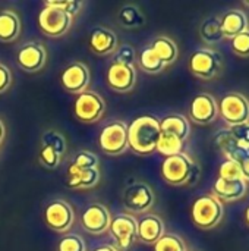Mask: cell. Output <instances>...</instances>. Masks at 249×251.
Returning <instances> with one entry per match:
<instances>
[{"mask_svg":"<svg viewBox=\"0 0 249 251\" xmlns=\"http://www.w3.org/2000/svg\"><path fill=\"white\" fill-rule=\"evenodd\" d=\"M160 134V121L144 115L128 126V144L136 154H151L157 149Z\"/></svg>","mask_w":249,"mask_h":251,"instance_id":"obj_1","label":"cell"},{"mask_svg":"<svg viewBox=\"0 0 249 251\" xmlns=\"http://www.w3.org/2000/svg\"><path fill=\"white\" fill-rule=\"evenodd\" d=\"M198 165L185 153H179L170 157H166L161 163V176L163 179L175 187L194 185L200 179Z\"/></svg>","mask_w":249,"mask_h":251,"instance_id":"obj_2","label":"cell"},{"mask_svg":"<svg viewBox=\"0 0 249 251\" xmlns=\"http://www.w3.org/2000/svg\"><path fill=\"white\" fill-rule=\"evenodd\" d=\"M225 215L223 203L213 194H205L198 197L191 207V216L194 224L201 229L216 228Z\"/></svg>","mask_w":249,"mask_h":251,"instance_id":"obj_3","label":"cell"},{"mask_svg":"<svg viewBox=\"0 0 249 251\" xmlns=\"http://www.w3.org/2000/svg\"><path fill=\"white\" fill-rule=\"evenodd\" d=\"M189 71L192 75L201 79H214L220 75L223 69L222 54L211 49H198L195 50L188 62Z\"/></svg>","mask_w":249,"mask_h":251,"instance_id":"obj_4","label":"cell"},{"mask_svg":"<svg viewBox=\"0 0 249 251\" xmlns=\"http://www.w3.org/2000/svg\"><path fill=\"white\" fill-rule=\"evenodd\" d=\"M217 107L220 118L229 126H236L249 122V100L241 93L225 94L220 99Z\"/></svg>","mask_w":249,"mask_h":251,"instance_id":"obj_5","label":"cell"},{"mask_svg":"<svg viewBox=\"0 0 249 251\" xmlns=\"http://www.w3.org/2000/svg\"><path fill=\"white\" fill-rule=\"evenodd\" d=\"M100 149L110 156L122 154L129 147L128 144V125L123 121H113L107 124L98 137Z\"/></svg>","mask_w":249,"mask_h":251,"instance_id":"obj_6","label":"cell"},{"mask_svg":"<svg viewBox=\"0 0 249 251\" xmlns=\"http://www.w3.org/2000/svg\"><path fill=\"white\" fill-rule=\"evenodd\" d=\"M73 24V16H70L63 9L54 6H44L38 13V26L40 29L50 37H60L69 31Z\"/></svg>","mask_w":249,"mask_h":251,"instance_id":"obj_7","label":"cell"},{"mask_svg":"<svg viewBox=\"0 0 249 251\" xmlns=\"http://www.w3.org/2000/svg\"><path fill=\"white\" fill-rule=\"evenodd\" d=\"M106 110L103 97L94 91H84L78 94L73 103V115L84 124H92L101 119Z\"/></svg>","mask_w":249,"mask_h":251,"instance_id":"obj_8","label":"cell"},{"mask_svg":"<svg viewBox=\"0 0 249 251\" xmlns=\"http://www.w3.org/2000/svg\"><path fill=\"white\" fill-rule=\"evenodd\" d=\"M109 231L117 246L122 250H128L138 238V221L128 213H120L112 219Z\"/></svg>","mask_w":249,"mask_h":251,"instance_id":"obj_9","label":"cell"},{"mask_svg":"<svg viewBox=\"0 0 249 251\" xmlns=\"http://www.w3.org/2000/svg\"><path fill=\"white\" fill-rule=\"evenodd\" d=\"M44 219L50 229L63 234L72 228L75 221V213L72 206L65 200H54L45 207Z\"/></svg>","mask_w":249,"mask_h":251,"instance_id":"obj_10","label":"cell"},{"mask_svg":"<svg viewBox=\"0 0 249 251\" xmlns=\"http://www.w3.org/2000/svg\"><path fill=\"white\" fill-rule=\"evenodd\" d=\"M156 196L153 188L145 182H135L129 185L123 193L125 207L135 213H144L153 207Z\"/></svg>","mask_w":249,"mask_h":251,"instance_id":"obj_11","label":"cell"},{"mask_svg":"<svg viewBox=\"0 0 249 251\" xmlns=\"http://www.w3.org/2000/svg\"><path fill=\"white\" fill-rule=\"evenodd\" d=\"M219 116V107L216 99L208 93L197 94L189 106V118L198 125H208Z\"/></svg>","mask_w":249,"mask_h":251,"instance_id":"obj_12","label":"cell"},{"mask_svg":"<svg viewBox=\"0 0 249 251\" xmlns=\"http://www.w3.org/2000/svg\"><path fill=\"white\" fill-rule=\"evenodd\" d=\"M90 69L85 63L75 62L69 65L60 75V82L63 88L72 94H81L87 91L90 84Z\"/></svg>","mask_w":249,"mask_h":251,"instance_id":"obj_13","label":"cell"},{"mask_svg":"<svg viewBox=\"0 0 249 251\" xmlns=\"http://www.w3.org/2000/svg\"><path fill=\"white\" fill-rule=\"evenodd\" d=\"M110 222L112 218L107 207L98 203L88 206L82 215V228L92 235H101L107 232Z\"/></svg>","mask_w":249,"mask_h":251,"instance_id":"obj_14","label":"cell"},{"mask_svg":"<svg viewBox=\"0 0 249 251\" xmlns=\"http://www.w3.org/2000/svg\"><path fill=\"white\" fill-rule=\"evenodd\" d=\"M136 82V71L134 65L112 63L107 71V84L119 93H128Z\"/></svg>","mask_w":249,"mask_h":251,"instance_id":"obj_15","label":"cell"},{"mask_svg":"<svg viewBox=\"0 0 249 251\" xmlns=\"http://www.w3.org/2000/svg\"><path fill=\"white\" fill-rule=\"evenodd\" d=\"M45 59H47L45 49L40 43L23 44L19 49L18 54H16L18 65L23 71H26V72H37V71H40L45 65Z\"/></svg>","mask_w":249,"mask_h":251,"instance_id":"obj_16","label":"cell"},{"mask_svg":"<svg viewBox=\"0 0 249 251\" xmlns=\"http://www.w3.org/2000/svg\"><path fill=\"white\" fill-rule=\"evenodd\" d=\"M214 197L220 201H238L245 197L248 191V184L245 179H223L217 178L213 187Z\"/></svg>","mask_w":249,"mask_h":251,"instance_id":"obj_17","label":"cell"},{"mask_svg":"<svg viewBox=\"0 0 249 251\" xmlns=\"http://www.w3.org/2000/svg\"><path fill=\"white\" fill-rule=\"evenodd\" d=\"M90 49L100 56L114 53V50L117 49V37L112 29L97 26L90 34Z\"/></svg>","mask_w":249,"mask_h":251,"instance_id":"obj_18","label":"cell"},{"mask_svg":"<svg viewBox=\"0 0 249 251\" xmlns=\"http://www.w3.org/2000/svg\"><path fill=\"white\" fill-rule=\"evenodd\" d=\"M164 235V224L156 215H145L138 221V238L145 244H156Z\"/></svg>","mask_w":249,"mask_h":251,"instance_id":"obj_19","label":"cell"},{"mask_svg":"<svg viewBox=\"0 0 249 251\" xmlns=\"http://www.w3.org/2000/svg\"><path fill=\"white\" fill-rule=\"evenodd\" d=\"M214 144L216 147L226 156L229 160L239 162L242 157L249 154L248 149H244L242 146L238 144V141L233 138L230 129H222L214 135Z\"/></svg>","mask_w":249,"mask_h":251,"instance_id":"obj_20","label":"cell"},{"mask_svg":"<svg viewBox=\"0 0 249 251\" xmlns=\"http://www.w3.org/2000/svg\"><path fill=\"white\" fill-rule=\"evenodd\" d=\"M220 24H222V31L225 38H233L236 35H239L241 32L248 29V16L245 15V12L239 10V9H230L227 10L222 18H220Z\"/></svg>","mask_w":249,"mask_h":251,"instance_id":"obj_21","label":"cell"},{"mask_svg":"<svg viewBox=\"0 0 249 251\" xmlns=\"http://www.w3.org/2000/svg\"><path fill=\"white\" fill-rule=\"evenodd\" d=\"M68 184L72 188H92L100 181V171L97 169H78L73 165L68 171Z\"/></svg>","mask_w":249,"mask_h":251,"instance_id":"obj_22","label":"cell"},{"mask_svg":"<svg viewBox=\"0 0 249 251\" xmlns=\"http://www.w3.org/2000/svg\"><path fill=\"white\" fill-rule=\"evenodd\" d=\"M160 131L164 134H170L185 141L189 137L191 125L189 121L183 115H169L160 122Z\"/></svg>","mask_w":249,"mask_h":251,"instance_id":"obj_23","label":"cell"},{"mask_svg":"<svg viewBox=\"0 0 249 251\" xmlns=\"http://www.w3.org/2000/svg\"><path fill=\"white\" fill-rule=\"evenodd\" d=\"M21 19L13 10L0 12V41L9 43L19 37Z\"/></svg>","mask_w":249,"mask_h":251,"instance_id":"obj_24","label":"cell"},{"mask_svg":"<svg viewBox=\"0 0 249 251\" xmlns=\"http://www.w3.org/2000/svg\"><path fill=\"white\" fill-rule=\"evenodd\" d=\"M150 47L154 50V53L161 59V62L166 66L167 65H172L178 59V56H179V50H178L176 43L172 38L166 37V35L157 37Z\"/></svg>","mask_w":249,"mask_h":251,"instance_id":"obj_25","label":"cell"},{"mask_svg":"<svg viewBox=\"0 0 249 251\" xmlns=\"http://www.w3.org/2000/svg\"><path fill=\"white\" fill-rule=\"evenodd\" d=\"M200 35L201 40L207 44H217L220 43L225 35L222 31V24H220V18L217 16H210L207 19L203 21V24L200 25Z\"/></svg>","mask_w":249,"mask_h":251,"instance_id":"obj_26","label":"cell"},{"mask_svg":"<svg viewBox=\"0 0 249 251\" xmlns=\"http://www.w3.org/2000/svg\"><path fill=\"white\" fill-rule=\"evenodd\" d=\"M182 149H183V141L182 140H179L175 135L161 132L160 138H158V143H157L156 151H158L160 154H163L166 157H170V156L182 153Z\"/></svg>","mask_w":249,"mask_h":251,"instance_id":"obj_27","label":"cell"},{"mask_svg":"<svg viewBox=\"0 0 249 251\" xmlns=\"http://www.w3.org/2000/svg\"><path fill=\"white\" fill-rule=\"evenodd\" d=\"M119 21L125 28H138V26L144 25L145 18L136 6L126 4L119 12Z\"/></svg>","mask_w":249,"mask_h":251,"instance_id":"obj_28","label":"cell"},{"mask_svg":"<svg viewBox=\"0 0 249 251\" xmlns=\"http://www.w3.org/2000/svg\"><path fill=\"white\" fill-rule=\"evenodd\" d=\"M139 66L147 74H158L166 68V65L161 62V59L154 53L151 47L144 49L142 53L139 54Z\"/></svg>","mask_w":249,"mask_h":251,"instance_id":"obj_29","label":"cell"},{"mask_svg":"<svg viewBox=\"0 0 249 251\" xmlns=\"http://www.w3.org/2000/svg\"><path fill=\"white\" fill-rule=\"evenodd\" d=\"M154 251H186V244L176 234H164L154 244Z\"/></svg>","mask_w":249,"mask_h":251,"instance_id":"obj_30","label":"cell"},{"mask_svg":"<svg viewBox=\"0 0 249 251\" xmlns=\"http://www.w3.org/2000/svg\"><path fill=\"white\" fill-rule=\"evenodd\" d=\"M41 143H43V146H47V147L53 149L60 157L66 153V140H65V137H63L60 132H57V131H53V129L45 131V132L43 134Z\"/></svg>","mask_w":249,"mask_h":251,"instance_id":"obj_31","label":"cell"},{"mask_svg":"<svg viewBox=\"0 0 249 251\" xmlns=\"http://www.w3.org/2000/svg\"><path fill=\"white\" fill-rule=\"evenodd\" d=\"M72 165L75 168H78V169H97V166H98V157L92 151L82 150V151H79L75 156Z\"/></svg>","mask_w":249,"mask_h":251,"instance_id":"obj_32","label":"cell"},{"mask_svg":"<svg viewBox=\"0 0 249 251\" xmlns=\"http://www.w3.org/2000/svg\"><path fill=\"white\" fill-rule=\"evenodd\" d=\"M232 51L239 57H249V29L230 40Z\"/></svg>","mask_w":249,"mask_h":251,"instance_id":"obj_33","label":"cell"},{"mask_svg":"<svg viewBox=\"0 0 249 251\" xmlns=\"http://www.w3.org/2000/svg\"><path fill=\"white\" fill-rule=\"evenodd\" d=\"M219 178H223V179H244L239 163L235 162V160L226 159L222 163L220 169H219Z\"/></svg>","mask_w":249,"mask_h":251,"instance_id":"obj_34","label":"cell"},{"mask_svg":"<svg viewBox=\"0 0 249 251\" xmlns=\"http://www.w3.org/2000/svg\"><path fill=\"white\" fill-rule=\"evenodd\" d=\"M38 159L41 162V165L47 169H56L60 163V156L50 147L47 146H41V150H40V154H38Z\"/></svg>","mask_w":249,"mask_h":251,"instance_id":"obj_35","label":"cell"},{"mask_svg":"<svg viewBox=\"0 0 249 251\" xmlns=\"http://www.w3.org/2000/svg\"><path fill=\"white\" fill-rule=\"evenodd\" d=\"M57 251H85V243L79 235H65L59 243Z\"/></svg>","mask_w":249,"mask_h":251,"instance_id":"obj_36","label":"cell"},{"mask_svg":"<svg viewBox=\"0 0 249 251\" xmlns=\"http://www.w3.org/2000/svg\"><path fill=\"white\" fill-rule=\"evenodd\" d=\"M135 60V49L129 44H123L114 50V62L120 65H134Z\"/></svg>","mask_w":249,"mask_h":251,"instance_id":"obj_37","label":"cell"},{"mask_svg":"<svg viewBox=\"0 0 249 251\" xmlns=\"http://www.w3.org/2000/svg\"><path fill=\"white\" fill-rule=\"evenodd\" d=\"M44 4L47 6H54V7H59V9H63L65 12H68L70 16H75L81 7H82V1H78V0H66V1H57V0H47Z\"/></svg>","mask_w":249,"mask_h":251,"instance_id":"obj_38","label":"cell"},{"mask_svg":"<svg viewBox=\"0 0 249 251\" xmlns=\"http://www.w3.org/2000/svg\"><path fill=\"white\" fill-rule=\"evenodd\" d=\"M229 129H230L233 138L238 141V144L249 150V122L242 124V125H236V126H230Z\"/></svg>","mask_w":249,"mask_h":251,"instance_id":"obj_39","label":"cell"},{"mask_svg":"<svg viewBox=\"0 0 249 251\" xmlns=\"http://www.w3.org/2000/svg\"><path fill=\"white\" fill-rule=\"evenodd\" d=\"M10 84H12V72L6 65L0 63V94L4 93L10 87Z\"/></svg>","mask_w":249,"mask_h":251,"instance_id":"obj_40","label":"cell"},{"mask_svg":"<svg viewBox=\"0 0 249 251\" xmlns=\"http://www.w3.org/2000/svg\"><path fill=\"white\" fill-rule=\"evenodd\" d=\"M238 163H239V166H241V172H242L244 179L248 182L249 181V154H247L245 157H242Z\"/></svg>","mask_w":249,"mask_h":251,"instance_id":"obj_41","label":"cell"},{"mask_svg":"<svg viewBox=\"0 0 249 251\" xmlns=\"http://www.w3.org/2000/svg\"><path fill=\"white\" fill-rule=\"evenodd\" d=\"M94 251H117V249L112 247V246H100L98 249H95Z\"/></svg>","mask_w":249,"mask_h":251,"instance_id":"obj_42","label":"cell"},{"mask_svg":"<svg viewBox=\"0 0 249 251\" xmlns=\"http://www.w3.org/2000/svg\"><path fill=\"white\" fill-rule=\"evenodd\" d=\"M244 222L249 228V206H247V209L244 210Z\"/></svg>","mask_w":249,"mask_h":251,"instance_id":"obj_43","label":"cell"},{"mask_svg":"<svg viewBox=\"0 0 249 251\" xmlns=\"http://www.w3.org/2000/svg\"><path fill=\"white\" fill-rule=\"evenodd\" d=\"M3 138H4V125H3V122L0 121V144H1V141H3Z\"/></svg>","mask_w":249,"mask_h":251,"instance_id":"obj_44","label":"cell"},{"mask_svg":"<svg viewBox=\"0 0 249 251\" xmlns=\"http://www.w3.org/2000/svg\"><path fill=\"white\" fill-rule=\"evenodd\" d=\"M244 4H245V6H248V7H249V1H244Z\"/></svg>","mask_w":249,"mask_h":251,"instance_id":"obj_45","label":"cell"}]
</instances>
